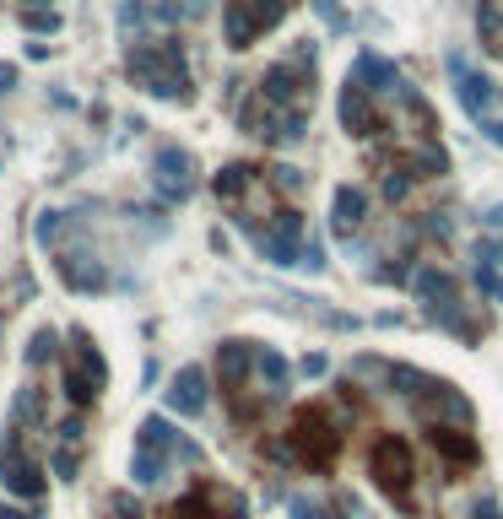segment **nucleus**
I'll return each mask as SVG.
<instances>
[{
    "label": "nucleus",
    "instance_id": "obj_1",
    "mask_svg": "<svg viewBox=\"0 0 503 519\" xmlns=\"http://www.w3.org/2000/svg\"><path fill=\"white\" fill-rule=\"evenodd\" d=\"M125 76L152 98L190 103V60H184L179 38H130L125 49Z\"/></svg>",
    "mask_w": 503,
    "mask_h": 519
},
{
    "label": "nucleus",
    "instance_id": "obj_4",
    "mask_svg": "<svg viewBox=\"0 0 503 519\" xmlns=\"http://www.w3.org/2000/svg\"><path fill=\"white\" fill-rule=\"evenodd\" d=\"M368 476H374V487L385 492L390 503L412 509V482H417L412 438H406V433H379L374 444H368Z\"/></svg>",
    "mask_w": 503,
    "mask_h": 519
},
{
    "label": "nucleus",
    "instance_id": "obj_34",
    "mask_svg": "<svg viewBox=\"0 0 503 519\" xmlns=\"http://www.w3.org/2000/svg\"><path fill=\"white\" fill-rule=\"evenodd\" d=\"M266 184H271L276 195H287V190H303V173H298V168H287V163H276V168L266 173Z\"/></svg>",
    "mask_w": 503,
    "mask_h": 519
},
{
    "label": "nucleus",
    "instance_id": "obj_48",
    "mask_svg": "<svg viewBox=\"0 0 503 519\" xmlns=\"http://www.w3.org/2000/svg\"><path fill=\"white\" fill-rule=\"evenodd\" d=\"M17 87V71H11V65H0V92H11Z\"/></svg>",
    "mask_w": 503,
    "mask_h": 519
},
{
    "label": "nucleus",
    "instance_id": "obj_13",
    "mask_svg": "<svg viewBox=\"0 0 503 519\" xmlns=\"http://www.w3.org/2000/svg\"><path fill=\"white\" fill-rule=\"evenodd\" d=\"M352 82L368 92V98L385 109V103H401L406 98V76L395 71V65L385 60V55H374V49H363V55L352 60Z\"/></svg>",
    "mask_w": 503,
    "mask_h": 519
},
{
    "label": "nucleus",
    "instance_id": "obj_32",
    "mask_svg": "<svg viewBox=\"0 0 503 519\" xmlns=\"http://www.w3.org/2000/svg\"><path fill=\"white\" fill-rule=\"evenodd\" d=\"M17 298H33V276H28V271H17L6 287H0V314L17 309Z\"/></svg>",
    "mask_w": 503,
    "mask_h": 519
},
{
    "label": "nucleus",
    "instance_id": "obj_2",
    "mask_svg": "<svg viewBox=\"0 0 503 519\" xmlns=\"http://www.w3.org/2000/svg\"><path fill=\"white\" fill-rule=\"evenodd\" d=\"M287 455H293L298 471L325 476L330 465H336V455H341V422H336V411L320 406V401L298 406L293 417H287Z\"/></svg>",
    "mask_w": 503,
    "mask_h": 519
},
{
    "label": "nucleus",
    "instance_id": "obj_18",
    "mask_svg": "<svg viewBox=\"0 0 503 519\" xmlns=\"http://www.w3.org/2000/svg\"><path fill=\"white\" fill-rule=\"evenodd\" d=\"M428 444L444 455L449 471H471V465L482 460V444H476V433H471V428H433V433H428Z\"/></svg>",
    "mask_w": 503,
    "mask_h": 519
},
{
    "label": "nucleus",
    "instance_id": "obj_39",
    "mask_svg": "<svg viewBox=\"0 0 503 519\" xmlns=\"http://www.w3.org/2000/svg\"><path fill=\"white\" fill-rule=\"evenodd\" d=\"M22 28H33V33H55L60 17H55V11H22Z\"/></svg>",
    "mask_w": 503,
    "mask_h": 519
},
{
    "label": "nucleus",
    "instance_id": "obj_7",
    "mask_svg": "<svg viewBox=\"0 0 503 519\" xmlns=\"http://www.w3.org/2000/svg\"><path fill=\"white\" fill-rule=\"evenodd\" d=\"M195 173H201V163H195V152L190 146H157V157H152V190H157V201H168V206H184L195 195Z\"/></svg>",
    "mask_w": 503,
    "mask_h": 519
},
{
    "label": "nucleus",
    "instance_id": "obj_49",
    "mask_svg": "<svg viewBox=\"0 0 503 519\" xmlns=\"http://www.w3.org/2000/svg\"><path fill=\"white\" fill-rule=\"evenodd\" d=\"M22 11H49V0H22Z\"/></svg>",
    "mask_w": 503,
    "mask_h": 519
},
{
    "label": "nucleus",
    "instance_id": "obj_50",
    "mask_svg": "<svg viewBox=\"0 0 503 519\" xmlns=\"http://www.w3.org/2000/svg\"><path fill=\"white\" fill-rule=\"evenodd\" d=\"M228 519H249V514H228Z\"/></svg>",
    "mask_w": 503,
    "mask_h": 519
},
{
    "label": "nucleus",
    "instance_id": "obj_24",
    "mask_svg": "<svg viewBox=\"0 0 503 519\" xmlns=\"http://www.w3.org/2000/svg\"><path fill=\"white\" fill-rule=\"evenodd\" d=\"M168 471H174V460L157 455V449H136V455H130V482L136 487H157Z\"/></svg>",
    "mask_w": 503,
    "mask_h": 519
},
{
    "label": "nucleus",
    "instance_id": "obj_16",
    "mask_svg": "<svg viewBox=\"0 0 503 519\" xmlns=\"http://www.w3.org/2000/svg\"><path fill=\"white\" fill-rule=\"evenodd\" d=\"M336 119H341V130H347V136H374V130H385L379 103L368 98L352 76H347V87H341V98H336Z\"/></svg>",
    "mask_w": 503,
    "mask_h": 519
},
{
    "label": "nucleus",
    "instance_id": "obj_15",
    "mask_svg": "<svg viewBox=\"0 0 503 519\" xmlns=\"http://www.w3.org/2000/svg\"><path fill=\"white\" fill-rule=\"evenodd\" d=\"M406 287H412V298L428 309V319L460 303V282L444 271V265H412V282H406Z\"/></svg>",
    "mask_w": 503,
    "mask_h": 519
},
{
    "label": "nucleus",
    "instance_id": "obj_20",
    "mask_svg": "<svg viewBox=\"0 0 503 519\" xmlns=\"http://www.w3.org/2000/svg\"><path fill=\"white\" fill-rule=\"evenodd\" d=\"M255 184H260V168H249V163H228V168L217 173V179H211V190H217V201L233 211V206H244V195L255 190Z\"/></svg>",
    "mask_w": 503,
    "mask_h": 519
},
{
    "label": "nucleus",
    "instance_id": "obj_43",
    "mask_svg": "<svg viewBox=\"0 0 503 519\" xmlns=\"http://www.w3.org/2000/svg\"><path fill=\"white\" fill-rule=\"evenodd\" d=\"M325 368H330V363H325L320 352H314V357H303V368H298V374H303V379H325Z\"/></svg>",
    "mask_w": 503,
    "mask_h": 519
},
{
    "label": "nucleus",
    "instance_id": "obj_41",
    "mask_svg": "<svg viewBox=\"0 0 503 519\" xmlns=\"http://www.w3.org/2000/svg\"><path fill=\"white\" fill-rule=\"evenodd\" d=\"M60 444H65V449L82 444V417H65V422H60Z\"/></svg>",
    "mask_w": 503,
    "mask_h": 519
},
{
    "label": "nucleus",
    "instance_id": "obj_46",
    "mask_svg": "<svg viewBox=\"0 0 503 519\" xmlns=\"http://www.w3.org/2000/svg\"><path fill=\"white\" fill-rule=\"evenodd\" d=\"M114 509L125 514V519H141V509H136V498H130V492H119V498H114Z\"/></svg>",
    "mask_w": 503,
    "mask_h": 519
},
{
    "label": "nucleus",
    "instance_id": "obj_8",
    "mask_svg": "<svg viewBox=\"0 0 503 519\" xmlns=\"http://www.w3.org/2000/svg\"><path fill=\"white\" fill-rule=\"evenodd\" d=\"M0 487H6L11 498H22V503H38L44 487H49L44 465L22 449V433H11V428H6V444H0Z\"/></svg>",
    "mask_w": 503,
    "mask_h": 519
},
{
    "label": "nucleus",
    "instance_id": "obj_17",
    "mask_svg": "<svg viewBox=\"0 0 503 519\" xmlns=\"http://www.w3.org/2000/svg\"><path fill=\"white\" fill-rule=\"evenodd\" d=\"M255 374V341H222L217 346V379L228 395H244V379Z\"/></svg>",
    "mask_w": 503,
    "mask_h": 519
},
{
    "label": "nucleus",
    "instance_id": "obj_22",
    "mask_svg": "<svg viewBox=\"0 0 503 519\" xmlns=\"http://www.w3.org/2000/svg\"><path fill=\"white\" fill-rule=\"evenodd\" d=\"M179 444H184V433H179L168 417H157V411H152V417L141 422V444H136V449H157V455L174 460V455H179Z\"/></svg>",
    "mask_w": 503,
    "mask_h": 519
},
{
    "label": "nucleus",
    "instance_id": "obj_11",
    "mask_svg": "<svg viewBox=\"0 0 503 519\" xmlns=\"http://www.w3.org/2000/svg\"><path fill=\"white\" fill-rule=\"evenodd\" d=\"M260 98L276 103V109H298L309 114V98H314V71H298L293 60H276L266 76H260Z\"/></svg>",
    "mask_w": 503,
    "mask_h": 519
},
{
    "label": "nucleus",
    "instance_id": "obj_36",
    "mask_svg": "<svg viewBox=\"0 0 503 519\" xmlns=\"http://www.w3.org/2000/svg\"><path fill=\"white\" fill-rule=\"evenodd\" d=\"M287 514H293V519H336V514L325 509V503H314V498H298V492H293V498H287Z\"/></svg>",
    "mask_w": 503,
    "mask_h": 519
},
{
    "label": "nucleus",
    "instance_id": "obj_45",
    "mask_svg": "<svg viewBox=\"0 0 503 519\" xmlns=\"http://www.w3.org/2000/svg\"><path fill=\"white\" fill-rule=\"evenodd\" d=\"M471 519H503L498 498H482V503H476V514H471Z\"/></svg>",
    "mask_w": 503,
    "mask_h": 519
},
{
    "label": "nucleus",
    "instance_id": "obj_25",
    "mask_svg": "<svg viewBox=\"0 0 503 519\" xmlns=\"http://www.w3.org/2000/svg\"><path fill=\"white\" fill-rule=\"evenodd\" d=\"M22 422H33V428L44 422V390H38V384H22L17 401H11V422H6V428L22 433Z\"/></svg>",
    "mask_w": 503,
    "mask_h": 519
},
{
    "label": "nucleus",
    "instance_id": "obj_26",
    "mask_svg": "<svg viewBox=\"0 0 503 519\" xmlns=\"http://www.w3.org/2000/svg\"><path fill=\"white\" fill-rule=\"evenodd\" d=\"M222 28H228V44H233V49H249V44L260 38L255 17H249V11L238 6V0H228V6H222Z\"/></svg>",
    "mask_w": 503,
    "mask_h": 519
},
{
    "label": "nucleus",
    "instance_id": "obj_6",
    "mask_svg": "<svg viewBox=\"0 0 503 519\" xmlns=\"http://www.w3.org/2000/svg\"><path fill=\"white\" fill-rule=\"evenodd\" d=\"M249 244H255V255L266 265H303V217L282 206L276 217L249 228Z\"/></svg>",
    "mask_w": 503,
    "mask_h": 519
},
{
    "label": "nucleus",
    "instance_id": "obj_12",
    "mask_svg": "<svg viewBox=\"0 0 503 519\" xmlns=\"http://www.w3.org/2000/svg\"><path fill=\"white\" fill-rule=\"evenodd\" d=\"M55 271H60V282L71 287V292H87V298H98V292H109V265H103L98 255H92L87 244H65L60 255H55Z\"/></svg>",
    "mask_w": 503,
    "mask_h": 519
},
{
    "label": "nucleus",
    "instance_id": "obj_33",
    "mask_svg": "<svg viewBox=\"0 0 503 519\" xmlns=\"http://www.w3.org/2000/svg\"><path fill=\"white\" fill-rule=\"evenodd\" d=\"M60 222H65V211H38V222H33V238H38V244H55V238H60Z\"/></svg>",
    "mask_w": 503,
    "mask_h": 519
},
{
    "label": "nucleus",
    "instance_id": "obj_3",
    "mask_svg": "<svg viewBox=\"0 0 503 519\" xmlns=\"http://www.w3.org/2000/svg\"><path fill=\"white\" fill-rule=\"evenodd\" d=\"M109 384V357L98 352V341L87 336L82 325L65 336V374H60V395L71 401V411H87Z\"/></svg>",
    "mask_w": 503,
    "mask_h": 519
},
{
    "label": "nucleus",
    "instance_id": "obj_10",
    "mask_svg": "<svg viewBox=\"0 0 503 519\" xmlns=\"http://www.w3.org/2000/svg\"><path fill=\"white\" fill-rule=\"evenodd\" d=\"M417 422L422 428H471V401L455 390V384H444V379H433L428 390L417 395Z\"/></svg>",
    "mask_w": 503,
    "mask_h": 519
},
{
    "label": "nucleus",
    "instance_id": "obj_35",
    "mask_svg": "<svg viewBox=\"0 0 503 519\" xmlns=\"http://www.w3.org/2000/svg\"><path fill=\"white\" fill-rule=\"evenodd\" d=\"M314 11H320V22H325V28L330 33H347V11H341V0H314Z\"/></svg>",
    "mask_w": 503,
    "mask_h": 519
},
{
    "label": "nucleus",
    "instance_id": "obj_29",
    "mask_svg": "<svg viewBox=\"0 0 503 519\" xmlns=\"http://www.w3.org/2000/svg\"><path fill=\"white\" fill-rule=\"evenodd\" d=\"M412 190H417V173H406L401 163H385V179H379V195H385L390 206H401Z\"/></svg>",
    "mask_w": 503,
    "mask_h": 519
},
{
    "label": "nucleus",
    "instance_id": "obj_5",
    "mask_svg": "<svg viewBox=\"0 0 503 519\" xmlns=\"http://www.w3.org/2000/svg\"><path fill=\"white\" fill-rule=\"evenodd\" d=\"M303 125H309V114L276 109V103H266L260 92H255V98H244V109H238V130H244V136H255V141H266V146H293V141H303Z\"/></svg>",
    "mask_w": 503,
    "mask_h": 519
},
{
    "label": "nucleus",
    "instance_id": "obj_28",
    "mask_svg": "<svg viewBox=\"0 0 503 519\" xmlns=\"http://www.w3.org/2000/svg\"><path fill=\"white\" fill-rule=\"evenodd\" d=\"M476 33H482L487 55H503V11H498V0H482V6H476Z\"/></svg>",
    "mask_w": 503,
    "mask_h": 519
},
{
    "label": "nucleus",
    "instance_id": "obj_37",
    "mask_svg": "<svg viewBox=\"0 0 503 519\" xmlns=\"http://www.w3.org/2000/svg\"><path fill=\"white\" fill-rule=\"evenodd\" d=\"M76 465H82V460H76V449H65V444L49 455V471H55L60 482H76Z\"/></svg>",
    "mask_w": 503,
    "mask_h": 519
},
{
    "label": "nucleus",
    "instance_id": "obj_14",
    "mask_svg": "<svg viewBox=\"0 0 503 519\" xmlns=\"http://www.w3.org/2000/svg\"><path fill=\"white\" fill-rule=\"evenodd\" d=\"M163 401L174 417H206V406H211V374L201 363H184L174 379H168V390H163Z\"/></svg>",
    "mask_w": 503,
    "mask_h": 519
},
{
    "label": "nucleus",
    "instance_id": "obj_44",
    "mask_svg": "<svg viewBox=\"0 0 503 519\" xmlns=\"http://www.w3.org/2000/svg\"><path fill=\"white\" fill-rule=\"evenodd\" d=\"M482 228L493 233V238H503V206H493V211H487V217H482Z\"/></svg>",
    "mask_w": 503,
    "mask_h": 519
},
{
    "label": "nucleus",
    "instance_id": "obj_31",
    "mask_svg": "<svg viewBox=\"0 0 503 519\" xmlns=\"http://www.w3.org/2000/svg\"><path fill=\"white\" fill-rule=\"evenodd\" d=\"M157 519H217V514H211V503L201 498V487H195V492H184L179 503H168Z\"/></svg>",
    "mask_w": 503,
    "mask_h": 519
},
{
    "label": "nucleus",
    "instance_id": "obj_21",
    "mask_svg": "<svg viewBox=\"0 0 503 519\" xmlns=\"http://www.w3.org/2000/svg\"><path fill=\"white\" fill-rule=\"evenodd\" d=\"M255 379L266 384L271 395H282V390H287V379H293V363H287V357L276 352V346H260V341H255Z\"/></svg>",
    "mask_w": 503,
    "mask_h": 519
},
{
    "label": "nucleus",
    "instance_id": "obj_27",
    "mask_svg": "<svg viewBox=\"0 0 503 519\" xmlns=\"http://www.w3.org/2000/svg\"><path fill=\"white\" fill-rule=\"evenodd\" d=\"M55 357H60V330L38 325V330H33V341L22 346V363H28V368H49Z\"/></svg>",
    "mask_w": 503,
    "mask_h": 519
},
{
    "label": "nucleus",
    "instance_id": "obj_38",
    "mask_svg": "<svg viewBox=\"0 0 503 519\" xmlns=\"http://www.w3.org/2000/svg\"><path fill=\"white\" fill-rule=\"evenodd\" d=\"M141 22H147V0H125V6H119V28L136 33Z\"/></svg>",
    "mask_w": 503,
    "mask_h": 519
},
{
    "label": "nucleus",
    "instance_id": "obj_47",
    "mask_svg": "<svg viewBox=\"0 0 503 519\" xmlns=\"http://www.w3.org/2000/svg\"><path fill=\"white\" fill-rule=\"evenodd\" d=\"M482 136L493 146H503V119H482Z\"/></svg>",
    "mask_w": 503,
    "mask_h": 519
},
{
    "label": "nucleus",
    "instance_id": "obj_42",
    "mask_svg": "<svg viewBox=\"0 0 503 519\" xmlns=\"http://www.w3.org/2000/svg\"><path fill=\"white\" fill-rule=\"evenodd\" d=\"M303 271H325V249L320 244H303Z\"/></svg>",
    "mask_w": 503,
    "mask_h": 519
},
{
    "label": "nucleus",
    "instance_id": "obj_9",
    "mask_svg": "<svg viewBox=\"0 0 503 519\" xmlns=\"http://www.w3.org/2000/svg\"><path fill=\"white\" fill-rule=\"evenodd\" d=\"M444 71H449V87H455V103L476 119V125H482V119H493V98H498L493 76L476 71V65H471L466 55H449V60H444Z\"/></svg>",
    "mask_w": 503,
    "mask_h": 519
},
{
    "label": "nucleus",
    "instance_id": "obj_30",
    "mask_svg": "<svg viewBox=\"0 0 503 519\" xmlns=\"http://www.w3.org/2000/svg\"><path fill=\"white\" fill-rule=\"evenodd\" d=\"M471 282H476V292H482L487 303H503V271L493 260H476L471 255Z\"/></svg>",
    "mask_w": 503,
    "mask_h": 519
},
{
    "label": "nucleus",
    "instance_id": "obj_19",
    "mask_svg": "<svg viewBox=\"0 0 503 519\" xmlns=\"http://www.w3.org/2000/svg\"><path fill=\"white\" fill-rule=\"evenodd\" d=\"M363 222H368V195L357 190V184H341L336 201H330V233H336V238H352Z\"/></svg>",
    "mask_w": 503,
    "mask_h": 519
},
{
    "label": "nucleus",
    "instance_id": "obj_23",
    "mask_svg": "<svg viewBox=\"0 0 503 519\" xmlns=\"http://www.w3.org/2000/svg\"><path fill=\"white\" fill-rule=\"evenodd\" d=\"M428 384H433V374H422V368H412V363H390V368H385V384H379V390H390V395H412V401H417V395L428 390Z\"/></svg>",
    "mask_w": 503,
    "mask_h": 519
},
{
    "label": "nucleus",
    "instance_id": "obj_40",
    "mask_svg": "<svg viewBox=\"0 0 503 519\" xmlns=\"http://www.w3.org/2000/svg\"><path fill=\"white\" fill-rule=\"evenodd\" d=\"M174 6H179V22H201L211 11V0H174Z\"/></svg>",
    "mask_w": 503,
    "mask_h": 519
}]
</instances>
